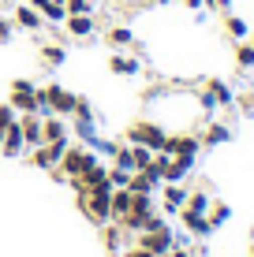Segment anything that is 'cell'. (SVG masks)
Segmentation results:
<instances>
[{"mask_svg":"<svg viewBox=\"0 0 254 257\" xmlns=\"http://www.w3.org/2000/svg\"><path fill=\"white\" fill-rule=\"evenodd\" d=\"M26 4H30V8H38V12H45V8H49V0H26ZM41 19H45V15H41Z\"/></svg>","mask_w":254,"mask_h":257,"instance_id":"39","label":"cell"},{"mask_svg":"<svg viewBox=\"0 0 254 257\" xmlns=\"http://www.w3.org/2000/svg\"><path fill=\"white\" fill-rule=\"evenodd\" d=\"M161 153H168V157H183V161H198V153H202V138L191 135V131L168 135V138H164V149H161Z\"/></svg>","mask_w":254,"mask_h":257,"instance_id":"5","label":"cell"},{"mask_svg":"<svg viewBox=\"0 0 254 257\" xmlns=\"http://www.w3.org/2000/svg\"><path fill=\"white\" fill-rule=\"evenodd\" d=\"M195 101H198V108H202L206 116H213V112H217V101H213V97H209V90H206V86H202V90L195 93Z\"/></svg>","mask_w":254,"mask_h":257,"instance_id":"33","label":"cell"},{"mask_svg":"<svg viewBox=\"0 0 254 257\" xmlns=\"http://www.w3.org/2000/svg\"><path fill=\"white\" fill-rule=\"evenodd\" d=\"M0 153H4V157H23V153H26V142H23L19 119H15L12 127L4 131V138H0Z\"/></svg>","mask_w":254,"mask_h":257,"instance_id":"17","label":"cell"},{"mask_svg":"<svg viewBox=\"0 0 254 257\" xmlns=\"http://www.w3.org/2000/svg\"><path fill=\"white\" fill-rule=\"evenodd\" d=\"M12 23H15V30H26V34H38L41 26H45L41 12H38V8H30V4H19V8H15Z\"/></svg>","mask_w":254,"mask_h":257,"instance_id":"13","label":"cell"},{"mask_svg":"<svg viewBox=\"0 0 254 257\" xmlns=\"http://www.w3.org/2000/svg\"><path fill=\"white\" fill-rule=\"evenodd\" d=\"M209 0H183V8H191V12H206Z\"/></svg>","mask_w":254,"mask_h":257,"instance_id":"38","label":"cell"},{"mask_svg":"<svg viewBox=\"0 0 254 257\" xmlns=\"http://www.w3.org/2000/svg\"><path fill=\"white\" fill-rule=\"evenodd\" d=\"M41 142H71V123L64 116H41Z\"/></svg>","mask_w":254,"mask_h":257,"instance_id":"12","label":"cell"},{"mask_svg":"<svg viewBox=\"0 0 254 257\" xmlns=\"http://www.w3.org/2000/svg\"><path fill=\"white\" fill-rule=\"evenodd\" d=\"M131 149H135V172L150 168V161H153V149H146V146H131Z\"/></svg>","mask_w":254,"mask_h":257,"instance_id":"32","label":"cell"},{"mask_svg":"<svg viewBox=\"0 0 254 257\" xmlns=\"http://www.w3.org/2000/svg\"><path fill=\"white\" fill-rule=\"evenodd\" d=\"M206 90H209V97L217 101V108H235V101H239L235 90L224 82V78H206Z\"/></svg>","mask_w":254,"mask_h":257,"instance_id":"14","label":"cell"},{"mask_svg":"<svg viewBox=\"0 0 254 257\" xmlns=\"http://www.w3.org/2000/svg\"><path fill=\"white\" fill-rule=\"evenodd\" d=\"M124 257H157V253H150V250H142V246H135V242H131L127 250H124Z\"/></svg>","mask_w":254,"mask_h":257,"instance_id":"37","label":"cell"},{"mask_svg":"<svg viewBox=\"0 0 254 257\" xmlns=\"http://www.w3.org/2000/svg\"><path fill=\"white\" fill-rule=\"evenodd\" d=\"M98 161H101V157L94 153L90 146H82V142H71V146L64 149V157H60V164L52 168V179H56V183H67V179H75V175L90 172Z\"/></svg>","mask_w":254,"mask_h":257,"instance_id":"1","label":"cell"},{"mask_svg":"<svg viewBox=\"0 0 254 257\" xmlns=\"http://www.w3.org/2000/svg\"><path fill=\"white\" fill-rule=\"evenodd\" d=\"M235 67L239 71H254V45L250 41H235Z\"/></svg>","mask_w":254,"mask_h":257,"instance_id":"27","label":"cell"},{"mask_svg":"<svg viewBox=\"0 0 254 257\" xmlns=\"http://www.w3.org/2000/svg\"><path fill=\"white\" fill-rule=\"evenodd\" d=\"M195 257H206V253H195Z\"/></svg>","mask_w":254,"mask_h":257,"instance_id":"43","label":"cell"},{"mask_svg":"<svg viewBox=\"0 0 254 257\" xmlns=\"http://www.w3.org/2000/svg\"><path fill=\"white\" fill-rule=\"evenodd\" d=\"M41 15H45V23H64L67 19V8H64V0H49V8Z\"/></svg>","mask_w":254,"mask_h":257,"instance_id":"29","label":"cell"},{"mask_svg":"<svg viewBox=\"0 0 254 257\" xmlns=\"http://www.w3.org/2000/svg\"><path fill=\"white\" fill-rule=\"evenodd\" d=\"M41 64L45 67H64L67 64V49L64 45H41Z\"/></svg>","mask_w":254,"mask_h":257,"instance_id":"26","label":"cell"},{"mask_svg":"<svg viewBox=\"0 0 254 257\" xmlns=\"http://www.w3.org/2000/svg\"><path fill=\"white\" fill-rule=\"evenodd\" d=\"M109 75H116V78H138V75H142V60L127 56V52H112V56H109Z\"/></svg>","mask_w":254,"mask_h":257,"instance_id":"11","label":"cell"},{"mask_svg":"<svg viewBox=\"0 0 254 257\" xmlns=\"http://www.w3.org/2000/svg\"><path fill=\"white\" fill-rule=\"evenodd\" d=\"M71 135L82 142V146H94V138H98V119H75L71 116Z\"/></svg>","mask_w":254,"mask_h":257,"instance_id":"21","label":"cell"},{"mask_svg":"<svg viewBox=\"0 0 254 257\" xmlns=\"http://www.w3.org/2000/svg\"><path fill=\"white\" fill-rule=\"evenodd\" d=\"M109 198H112V187H94V190H82V194H75V201H78V212H82L90 224H109L112 220V209H109Z\"/></svg>","mask_w":254,"mask_h":257,"instance_id":"3","label":"cell"},{"mask_svg":"<svg viewBox=\"0 0 254 257\" xmlns=\"http://www.w3.org/2000/svg\"><path fill=\"white\" fill-rule=\"evenodd\" d=\"M64 26H67V34H71V38H78V41L94 38V30H98L94 15H67V19H64Z\"/></svg>","mask_w":254,"mask_h":257,"instance_id":"18","label":"cell"},{"mask_svg":"<svg viewBox=\"0 0 254 257\" xmlns=\"http://www.w3.org/2000/svg\"><path fill=\"white\" fill-rule=\"evenodd\" d=\"M232 4H235V0H209L206 8H209V12H221V15H228V12H232Z\"/></svg>","mask_w":254,"mask_h":257,"instance_id":"36","label":"cell"},{"mask_svg":"<svg viewBox=\"0 0 254 257\" xmlns=\"http://www.w3.org/2000/svg\"><path fill=\"white\" fill-rule=\"evenodd\" d=\"M198 138H202V149H217V146H228V142L235 138V131L228 127V123H221V119H209Z\"/></svg>","mask_w":254,"mask_h":257,"instance_id":"10","label":"cell"},{"mask_svg":"<svg viewBox=\"0 0 254 257\" xmlns=\"http://www.w3.org/2000/svg\"><path fill=\"white\" fill-rule=\"evenodd\" d=\"M12 38H15V23L12 19H0V45H8Z\"/></svg>","mask_w":254,"mask_h":257,"instance_id":"35","label":"cell"},{"mask_svg":"<svg viewBox=\"0 0 254 257\" xmlns=\"http://www.w3.org/2000/svg\"><path fill=\"white\" fill-rule=\"evenodd\" d=\"M135 246H142V250H150V253H157V257H164L176 246V231L172 227H157V231H138L135 235Z\"/></svg>","mask_w":254,"mask_h":257,"instance_id":"7","label":"cell"},{"mask_svg":"<svg viewBox=\"0 0 254 257\" xmlns=\"http://www.w3.org/2000/svg\"><path fill=\"white\" fill-rule=\"evenodd\" d=\"M198 161H183V157H172L168 164H164V183H183L191 172H195Z\"/></svg>","mask_w":254,"mask_h":257,"instance_id":"19","label":"cell"},{"mask_svg":"<svg viewBox=\"0 0 254 257\" xmlns=\"http://www.w3.org/2000/svg\"><path fill=\"white\" fill-rule=\"evenodd\" d=\"M250 238H254V227H250Z\"/></svg>","mask_w":254,"mask_h":257,"instance_id":"42","label":"cell"},{"mask_svg":"<svg viewBox=\"0 0 254 257\" xmlns=\"http://www.w3.org/2000/svg\"><path fill=\"white\" fill-rule=\"evenodd\" d=\"M187 187L183 183H161V212L164 216H176V212L187 205Z\"/></svg>","mask_w":254,"mask_h":257,"instance_id":"8","label":"cell"},{"mask_svg":"<svg viewBox=\"0 0 254 257\" xmlns=\"http://www.w3.org/2000/svg\"><path fill=\"white\" fill-rule=\"evenodd\" d=\"M75 101H78V93L71 90H64L60 82H45V86H38V112L41 116H71L75 112Z\"/></svg>","mask_w":254,"mask_h":257,"instance_id":"2","label":"cell"},{"mask_svg":"<svg viewBox=\"0 0 254 257\" xmlns=\"http://www.w3.org/2000/svg\"><path fill=\"white\" fill-rule=\"evenodd\" d=\"M127 179H131V172H124V168H112V164H109V183H112V190H116V187H127Z\"/></svg>","mask_w":254,"mask_h":257,"instance_id":"34","label":"cell"},{"mask_svg":"<svg viewBox=\"0 0 254 257\" xmlns=\"http://www.w3.org/2000/svg\"><path fill=\"white\" fill-rule=\"evenodd\" d=\"M19 131H23L26 149L41 146V116H38V112H23V116H19Z\"/></svg>","mask_w":254,"mask_h":257,"instance_id":"16","label":"cell"},{"mask_svg":"<svg viewBox=\"0 0 254 257\" xmlns=\"http://www.w3.org/2000/svg\"><path fill=\"white\" fill-rule=\"evenodd\" d=\"M224 34H228V38L232 41H247L250 38V23L247 19H243V15H224Z\"/></svg>","mask_w":254,"mask_h":257,"instance_id":"20","label":"cell"},{"mask_svg":"<svg viewBox=\"0 0 254 257\" xmlns=\"http://www.w3.org/2000/svg\"><path fill=\"white\" fill-rule=\"evenodd\" d=\"M112 168H124V172H135V149H131V142H120V149L112 153Z\"/></svg>","mask_w":254,"mask_h":257,"instance_id":"25","label":"cell"},{"mask_svg":"<svg viewBox=\"0 0 254 257\" xmlns=\"http://www.w3.org/2000/svg\"><path fill=\"white\" fill-rule=\"evenodd\" d=\"M127 190H131V194H157V190H161V183H153L146 172H131Z\"/></svg>","mask_w":254,"mask_h":257,"instance_id":"22","label":"cell"},{"mask_svg":"<svg viewBox=\"0 0 254 257\" xmlns=\"http://www.w3.org/2000/svg\"><path fill=\"white\" fill-rule=\"evenodd\" d=\"M15 119H19V112H15L12 104H8V101H0V138H4V131L12 127Z\"/></svg>","mask_w":254,"mask_h":257,"instance_id":"30","label":"cell"},{"mask_svg":"<svg viewBox=\"0 0 254 257\" xmlns=\"http://www.w3.org/2000/svg\"><path fill=\"white\" fill-rule=\"evenodd\" d=\"M157 4H172V0H157Z\"/></svg>","mask_w":254,"mask_h":257,"instance_id":"41","label":"cell"},{"mask_svg":"<svg viewBox=\"0 0 254 257\" xmlns=\"http://www.w3.org/2000/svg\"><path fill=\"white\" fill-rule=\"evenodd\" d=\"M250 257H254V253H250Z\"/></svg>","mask_w":254,"mask_h":257,"instance_id":"44","label":"cell"},{"mask_svg":"<svg viewBox=\"0 0 254 257\" xmlns=\"http://www.w3.org/2000/svg\"><path fill=\"white\" fill-rule=\"evenodd\" d=\"M8 104H12L15 112H38V86L30 82V78H15L12 82V90H8ZM41 116V112H38Z\"/></svg>","mask_w":254,"mask_h":257,"instance_id":"6","label":"cell"},{"mask_svg":"<svg viewBox=\"0 0 254 257\" xmlns=\"http://www.w3.org/2000/svg\"><path fill=\"white\" fill-rule=\"evenodd\" d=\"M67 15H94V0H64Z\"/></svg>","mask_w":254,"mask_h":257,"instance_id":"31","label":"cell"},{"mask_svg":"<svg viewBox=\"0 0 254 257\" xmlns=\"http://www.w3.org/2000/svg\"><path fill=\"white\" fill-rule=\"evenodd\" d=\"M176 216H180L183 231H187L191 238H209V235H213V224H209V216H206V212H191V209H180Z\"/></svg>","mask_w":254,"mask_h":257,"instance_id":"9","label":"cell"},{"mask_svg":"<svg viewBox=\"0 0 254 257\" xmlns=\"http://www.w3.org/2000/svg\"><path fill=\"white\" fill-rule=\"evenodd\" d=\"M131 198H135V194H131L127 187H116V190H112V198H109V209H112V220H120V216H124V212L131 209Z\"/></svg>","mask_w":254,"mask_h":257,"instance_id":"23","label":"cell"},{"mask_svg":"<svg viewBox=\"0 0 254 257\" xmlns=\"http://www.w3.org/2000/svg\"><path fill=\"white\" fill-rule=\"evenodd\" d=\"M206 216H209V224H213V231H217V227H224L232 220V205H228V201H209Z\"/></svg>","mask_w":254,"mask_h":257,"instance_id":"24","label":"cell"},{"mask_svg":"<svg viewBox=\"0 0 254 257\" xmlns=\"http://www.w3.org/2000/svg\"><path fill=\"white\" fill-rule=\"evenodd\" d=\"M209 201H213V198H209V190H191L183 209H191V212H209Z\"/></svg>","mask_w":254,"mask_h":257,"instance_id":"28","label":"cell"},{"mask_svg":"<svg viewBox=\"0 0 254 257\" xmlns=\"http://www.w3.org/2000/svg\"><path fill=\"white\" fill-rule=\"evenodd\" d=\"M124 138L131 142V146H146V149H153V153H161L168 131H164L157 119H135V123L124 131Z\"/></svg>","mask_w":254,"mask_h":257,"instance_id":"4","label":"cell"},{"mask_svg":"<svg viewBox=\"0 0 254 257\" xmlns=\"http://www.w3.org/2000/svg\"><path fill=\"white\" fill-rule=\"evenodd\" d=\"M105 41H109V49H116V52H124V49H131V45H138L135 30H131V26H124V23L109 26V30H105Z\"/></svg>","mask_w":254,"mask_h":257,"instance_id":"15","label":"cell"},{"mask_svg":"<svg viewBox=\"0 0 254 257\" xmlns=\"http://www.w3.org/2000/svg\"><path fill=\"white\" fill-rule=\"evenodd\" d=\"M247 41H250V45H254V30H250V38H247Z\"/></svg>","mask_w":254,"mask_h":257,"instance_id":"40","label":"cell"}]
</instances>
